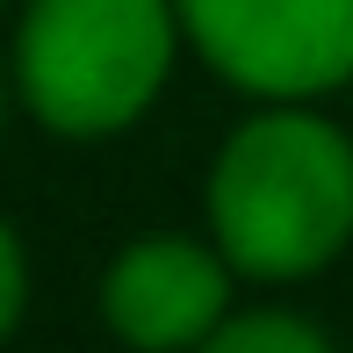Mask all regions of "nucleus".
I'll list each match as a JSON object with an SVG mask.
<instances>
[{
	"mask_svg": "<svg viewBox=\"0 0 353 353\" xmlns=\"http://www.w3.org/2000/svg\"><path fill=\"white\" fill-rule=\"evenodd\" d=\"M210 238L252 281H303L353 245V137L310 101H267L210 159Z\"/></svg>",
	"mask_w": 353,
	"mask_h": 353,
	"instance_id": "nucleus-1",
	"label": "nucleus"
},
{
	"mask_svg": "<svg viewBox=\"0 0 353 353\" xmlns=\"http://www.w3.org/2000/svg\"><path fill=\"white\" fill-rule=\"evenodd\" d=\"M181 0H29L14 29V101L51 137H123L166 94Z\"/></svg>",
	"mask_w": 353,
	"mask_h": 353,
	"instance_id": "nucleus-2",
	"label": "nucleus"
},
{
	"mask_svg": "<svg viewBox=\"0 0 353 353\" xmlns=\"http://www.w3.org/2000/svg\"><path fill=\"white\" fill-rule=\"evenodd\" d=\"M181 29L252 101H317L353 79V0H181Z\"/></svg>",
	"mask_w": 353,
	"mask_h": 353,
	"instance_id": "nucleus-3",
	"label": "nucleus"
},
{
	"mask_svg": "<svg viewBox=\"0 0 353 353\" xmlns=\"http://www.w3.org/2000/svg\"><path fill=\"white\" fill-rule=\"evenodd\" d=\"M231 274L216 238L181 231H144L123 245L101 274V317L116 339L173 353V346H210L216 325L231 317Z\"/></svg>",
	"mask_w": 353,
	"mask_h": 353,
	"instance_id": "nucleus-4",
	"label": "nucleus"
},
{
	"mask_svg": "<svg viewBox=\"0 0 353 353\" xmlns=\"http://www.w3.org/2000/svg\"><path fill=\"white\" fill-rule=\"evenodd\" d=\"M210 346L216 353H325V332L288 310H231Z\"/></svg>",
	"mask_w": 353,
	"mask_h": 353,
	"instance_id": "nucleus-5",
	"label": "nucleus"
},
{
	"mask_svg": "<svg viewBox=\"0 0 353 353\" xmlns=\"http://www.w3.org/2000/svg\"><path fill=\"white\" fill-rule=\"evenodd\" d=\"M22 303H29V260H22V238H14V223L0 216V339L22 325Z\"/></svg>",
	"mask_w": 353,
	"mask_h": 353,
	"instance_id": "nucleus-6",
	"label": "nucleus"
},
{
	"mask_svg": "<svg viewBox=\"0 0 353 353\" xmlns=\"http://www.w3.org/2000/svg\"><path fill=\"white\" fill-rule=\"evenodd\" d=\"M8 101H14V65H0V123H8Z\"/></svg>",
	"mask_w": 353,
	"mask_h": 353,
	"instance_id": "nucleus-7",
	"label": "nucleus"
}]
</instances>
